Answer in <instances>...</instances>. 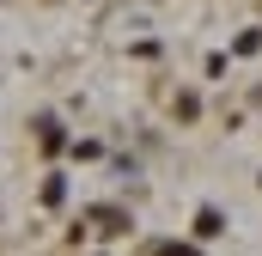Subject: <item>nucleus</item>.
Instances as JSON below:
<instances>
[{
	"instance_id": "nucleus-1",
	"label": "nucleus",
	"mask_w": 262,
	"mask_h": 256,
	"mask_svg": "<svg viewBox=\"0 0 262 256\" xmlns=\"http://www.w3.org/2000/svg\"><path fill=\"white\" fill-rule=\"evenodd\" d=\"M195 232H201V238H213V232H220V214H213V207H201V220H195Z\"/></svg>"
},
{
	"instance_id": "nucleus-2",
	"label": "nucleus",
	"mask_w": 262,
	"mask_h": 256,
	"mask_svg": "<svg viewBox=\"0 0 262 256\" xmlns=\"http://www.w3.org/2000/svg\"><path fill=\"white\" fill-rule=\"evenodd\" d=\"M165 256H195V250H177V244H171V250H165Z\"/></svg>"
}]
</instances>
